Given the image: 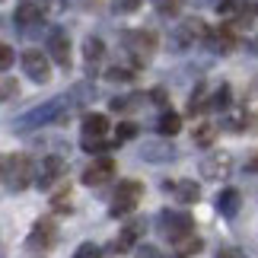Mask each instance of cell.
<instances>
[{"label": "cell", "mask_w": 258, "mask_h": 258, "mask_svg": "<svg viewBox=\"0 0 258 258\" xmlns=\"http://www.w3.org/2000/svg\"><path fill=\"white\" fill-rule=\"evenodd\" d=\"M204 108H207V89H204V86H198V89H195V96L188 99V112H191V115H201Z\"/></svg>", "instance_id": "obj_24"}, {"label": "cell", "mask_w": 258, "mask_h": 258, "mask_svg": "<svg viewBox=\"0 0 258 258\" xmlns=\"http://www.w3.org/2000/svg\"><path fill=\"white\" fill-rule=\"evenodd\" d=\"M102 54H105L102 38H86V42H83V57H86V64H89V67L102 61Z\"/></svg>", "instance_id": "obj_20"}, {"label": "cell", "mask_w": 258, "mask_h": 258, "mask_svg": "<svg viewBox=\"0 0 258 258\" xmlns=\"http://www.w3.org/2000/svg\"><path fill=\"white\" fill-rule=\"evenodd\" d=\"M137 258H156V252L150 249V245H141V249H137Z\"/></svg>", "instance_id": "obj_37"}, {"label": "cell", "mask_w": 258, "mask_h": 258, "mask_svg": "<svg viewBox=\"0 0 258 258\" xmlns=\"http://www.w3.org/2000/svg\"><path fill=\"white\" fill-rule=\"evenodd\" d=\"M0 172H4V163H0Z\"/></svg>", "instance_id": "obj_41"}, {"label": "cell", "mask_w": 258, "mask_h": 258, "mask_svg": "<svg viewBox=\"0 0 258 258\" xmlns=\"http://www.w3.org/2000/svg\"><path fill=\"white\" fill-rule=\"evenodd\" d=\"M141 156L150 163H166V160H175V147L172 144H147L141 150Z\"/></svg>", "instance_id": "obj_18"}, {"label": "cell", "mask_w": 258, "mask_h": 258, "mask_svg": "<svg viewBox=\"0 0 258 258\" xmlns=\"http://www.w3.org/2000/svg\"><path fill=\"white\" fill-rule=\"evenodd\" d=\"M172 258H188V255H172Z\"/></svg>", "instance_id": "obj_40"}, {"label": "cell", "mask_w": 258, "mask_h": 258, "mask_svg": "<svg viewBox=\"0 0 258 258\" xmlns=\"http://www.w3.org/2000/svg\"><path fill=\"white\" fill-rule=\"evenodd\" d=\"M239 204H242V195L236 191V188H223V191L217 195V211L223 217H230V220L239 214Z\"/></svg>", "instance_id": "obj_17"}, {"label": "cell", "mask_w": 258, "mask_h": 258, "mask_svg": "<svg viewBox=\"0 0 258 258\" xmlns=\"http://www.w3.org/2000/svg\"><path fill=\"white\" fill-rule=\"evenodd\" d=\"M204 42L214 54H230L236 48V32L230 26H217V29H207L204 32Z\"/></svg>", "instance_id": "obj_9"}, {"label": "cell", "mask_w": 258, "mask_h": 258, "mask_svg": "<svg viewBox=\"0 0 258 258\" xmlns=\"http://www.w3.org/2000/svg\"><path fill=\"white\" fill-rule=\"evenodd\" d=\"M74 258H102V252H99V245H93V242H83L80 249L74 252Z\"/></svg>", "instance_id": "obj_30"}, {"label": "cell", "mask_w": 258, "mask_h": 258, "mask_svg": "<svg viewBox=\"0 0 258 258\" xmlns=\"http://www.w3.org/2000/svg\"><path fill=\"white\" fill-rule=\"evenodd\" d=\"M19 93L16 80H10V77H0V102H7V99H13Z\"/></svg>", "instance_id": "obj_28"}, {"label": "cell", "mask_w": 258, "mask_h": 258, "mask_svg": "<svg viewBox=\"0 0 258 258\" xmlns=\"http://www.w3.org/2000/svg\"><path fill=\"white\" fill-rule=\"evenodd\" d=\"M217 10H220L223 16H236L239 13V4H236V0H223V4H217Z\"/></svg>", "instance_id": "obj_34"}, {"label": "cell", "mask_w": 258, "mask_h": 258, "mask_svg": "<svg viewBox=\"0 0 258 258\" xmlns=\"http://www.w3.org/2000/svg\"><path fill=\"white\" fill-rule=\"evenodd\" d=\"M112 175H115V163L108 160V156H102V160H96L89 169H83V185L89 188H99V185H105V182H112Z\"/></svg>", "instance_id": "obj_11"}, {"label": "cell", "mask_w": 258, "mask_h": 258, "mask_svg": "<svg viewBox=\"0 0 258 258\" xmlns=\"http://www.w3.org/2000/svg\"><path fill=\"white\" fill-rule=\"evenodd\" d=\"M156 127H160V134L172 137V134L182 131V118H178L175 112H163V115H160V124H156Z\"/></svg>", "instance_id": "obj_22"}, {"label": "cell", "mask_w": 258, "mask_h": 258, "mask_svg": "<svg viewBox=\"0 0 258 258\" xmlns=\"http://www.w3.org/2000/svg\"><path fill=\"white\" fill-rule=\"evenodd\" d=\"M230 93H233V89L226 86V83H220V89H217V93L211 96V105H207V108H214V112L226 108V105H230Z\"/></svg>", "instance_id": "obj_25"}, {"label": "cell", "mask_w": 258, "mask_h": 258, "mask_svg": "<svg viewBox=\"0 0 258 258\" xmlns=\"http://www.w3.org/2000/svg\"><path fill=\"white\" fill-rule=\"evenodd\" d=\"M141 236H144V223L134 220V223H127L124 230L118 233V239L112 242V249H115V252H131L134 245H141Z\"/></svg>", "instance_id": "obj_16"}, {"label": "cell", "mask_w": 258, "mask_h": 258, "mask_svg": "<svg viewBox=\"0 0 258 258\" xmlns=\"http://www.w3.org/2000/svg\"><path fill=\"white\" fill-rule=\"evenodd\" d=\"M144 195V185L137 182V178H124V182H118V191H115V204H112V217H124L131 214L137 201H141Z\"/></svg>", "instance_id": "obj_6"}, {"label": "cell", "mask_w": 258, "mask_h": 258, "mask_svg": "<svg viewBox=\"0 0 258 258\" xmlns=\"http://www.w3.org/2000/svg\"><path fill=\"white\" fill-rule=\"evenodd\" d=\"M42 16H45V4L42 0H19V7H16V26H35V23H42Z\"/></svg>", "instance_id": "obj_14"}, {"label": "cell", "mask_w": 258, "mask_h": 258, "mask_svg": "<svg viewBox=\"0 0 258 258\" xmlns=\"http://www.w3.org/2000/svg\"><path fill=\"white\" fill-rule=\"evenodd\" d=\"M204 32H207V26H204L198 16H195V19H185V23L175 29V35H172V48H178V51H182V48H188L191 42L204 38Z\"/></svg>", "instance_id": "obj_10"}, {"label": "cell", "mask_w": 258, "mask_h": 258, "mask_svg": "<svg viewBox=\"0 0 258 258\" xmlns=\"http://www.w3.org/2000/svg\"><path fill=\"white\" fill-rule=\"evenodd\" d=\"M51 204H54V211H71V188H67V191H57L51 198Z\"/></svg>", "instance_id": "obj_31"}, {"label": "cell", "mask_w": 258, "mask_h": 258, "mask_svg": "<svg viewBox=\"0 0 258 258\" xmlns=\"http://www.w3.org/2000/svg\"><path fill=\"white\" fill-rule=\"evenodd\" d=\"M108 147H115V144H105L102 137H83V150L86 153H102V150H108Z\"/></svg>", "instance_id": "obj_27"}, {"label": "cell", "mask_w": 258, "mask_h": 258, "mask_svg": "<svg viewBox=\"0 0 258 258\" xmlns=\"http://www.w3.org/2000/svg\"><path fill=\"white\" fill-rule=\"evenodd\" d=\"M156 13L160 16H178V10L185 7V0H153Z\"/></svg>", "instance_id": "obj_23"}, {"label": "cell", "mask_w": 258, "mask_h": 258, "mask_svg": "<svg viewBox=\"0 0 258 258\" xmlns=\"http://www.w3.org/2000/svg\"><path fill=\"white\" fill-rule=\"evenodd\" d=\"M217 258H245L236 245H220V252H217Z\"/></svg>", "instance_id": "obj_35"}, {"label": "cell", "mask_w": 258, "mask_h": 258, "mask_svg": "<svg viewBox=\"0 0 258 258\" xmlns=\"http://www.w3.org/2000/svg\"><path fill=\"white\" fill-rule=\"evenodd\" d=\"M198 4H220V0H198Z\"/></svg>", "instance_id": "obj_39"}, {"label": "cell", "mask_w": 258, "mask_h": 258, "mask_svg": "<svg viewBox=\"0 0 258 258\" xmlns=\"http://www.w3.org/2000/svg\"><path fill=\"white\" fill-rule=\"evenodd\" d=\"M61 175H64V160L61 156H45L42 166H38V172H35V185L38 188H51Z\"/></svg>", "instance_id": "obj_13"}, {"label": "cell", "mask_w": 258, "mask_h": 258, "mask_svg": "<svg viewBox=\"0 0 258 258\" xmlns=\"http://www.w3.org/2000/svg\"><path fill=\"white\" fill-rule=\"evenodd\" d=\"M124 48L134 54L137 64H144V61H150L153 51H156V35L150 29H131V32H124Z\"/></svg>", "instance_id": "obj_5"}, {"label": "cell", "mask_w": 258, "mask_h": 258, "mask_svg": "<svg viewBox=\"0 0 258 258\" xmlns=\"http://www.w3.org/2000/svg\"><path fill=\"white\" fill-rule=\"evenodd\" d=\"M54 242H57V223L48 220V217H42V220L32 226V233H29L26 249H29L32 258H45V255H51Z\"/></svg>", "instance_id": "obj_3"}, {"label": "cell", "mask_w": 258, "mask_h": 258, "mask_svg": "<svg viewBox=\"0 0 258 258\" xmlns=\"http://www.w3.org/2000/svg\"><path fill=\"white\" fill-rule=\"evenodd\" d=\"M108 131V118L99 115V112H89L83 118V137H102Z\"/></svg>", "instance_id": "obj_19"}, {"label": "cell", "mask_w": 258, "mask_h": 258, "mask_svg": "<svg viewBox=\"0 0 258 258\" xmlns=\"http://www.w3.org/2000/svg\"><path fill=\"white\" fill-rule=\"evenodd\" d=\"M245 169H249V172H258V153L252 156V160H249V163H245Z\"/></svg>", "instance_id": "obj_38"}, {"label": "cell", "mask_w": 258, "mask_h": 258, "mask_svg": "<svg viewBox=\"0 0 258 258\" xmlns=\"http://www.w3.org/2000/svg\"><path fill=\"white\" fill-rule=\"evenodd\" d=\"M217 141V127L211 124V121H204V124H198L195 127V147H201V150H207Z\"/></svg>", "instance_id": "obj_21"}, {"label": "cell", "mask_w": 258, "mask_h": 258, "mask_svg": "<svg viewBox=\"0 0 258 258\" xmlns=\"http://www.w3.org/2000/svg\"><path fill=\"white\" fill-rule=\"evenodd\" d=\"M195 223L188 214H178V211H163L160 214V233L166 236L169 242H185L188 236H191Z\"/></svg>", "instance_id": "obj_4"}, {"label": "cell", "mask_w": 258, "mask_h": 258, "mask_svg": "<svg viewBox=\"0 0 258 258\" xmlns=\"http://www.w3.org/2000/svg\"><path fill=\"white\" fill-rule=\"evenodd\" d=\"M134 137H137V124L134 121H121V124H118L115 144H127V141H134Z\"/></svg>", "instance_id": "obj_26"}, {"label": "cell", "mask_w": 258, "mask_h": 258, "mask_svg": "<svg viewBox=\"0 0 258 258\" xmlns=\"http://www.w3.org/2000/svg\"><path fill=\"white\" fill-rule=\"evenodd\" d=\"M71 105H74L71 96L48 99L45 105H38V108H32V112H26L23 118H19V121H16V131H32V127H42V124H48V121H61Z\"/></svg>", "instance_id": "obj_1"}, {"label": "cell", "mask_w": 258, "mask_h": 258, "mask_svg": "<svg viewBox=\"0 0 258 258\" xmlns=\"http://www.w3.org/2000/svg\"><path fill=\"white\" fill-rule=\"evenodd\" d=\"M48 54L57 67H71V35L64 29H51L48 32Z\"/></svg>", "instance_id": "obj_8"}, {"label": "cell", "mask_w": 258, "mask_h": 258, "mask_svg": "<svg viewBox=\"0 0 258 258\" xmlns=\"http://www.w3.org/2000/svg\"><path fill=\"white\" fill-rule=\"evenodd\" d=\"M230 169H233V156L226 153V150H220V153H211L207 160L201 163V172H204V178H226L230 175Z\"/></svg>", "instance_id": "obj_12"}, {"label": "cell", "mask_w": 258, "mask_h": 258, "mask_svg": "<svg viewBox=\"0 0 258 258\" xmlns=\"http://www.w3.org/2000/svg\"><path fill=\"white\" fill-rule=\"evenodd\" d=\"M163 188L169 195H175V201H182V204H195L198 198H201V188H198V182H191V178H182V182H163Z\"/></svg>", "instance_id": "obj_15"}, {"label": "cell", "mask_w": 258, "mask_h": 258, "mask_svg": "<svg viewBox=\"0 0 258 258\" xmlns=\"http://www.w3.org/2000/svg\"><path fill=\"white\" fill-rule=\"evenodd\" d=\"M105 77H108L112 83H127V80H134V74H131V71H121V67H112Z\"/></svg>", "instance_id": "obj_33"}, {"label": "cell", "mask_w": 258, "mask_h": 258, "mask_svg": "<svg viewBox=\"0 0 258 258\" xmlns=\"http://www.w3.org/2000/svg\"><path fill=\"white\" fill-rule=\"evenodd\" d=\"M0 175L7 178V188H10V191H26V188L32 185V178H35L32 160H29L26 153H13L4 163V172H0Z\"/></svg>", "instance_id": "obj_2"}, {"label": "cell", "mask_w": 258, "mask_h": 258, "mask_svg": "<svg viewBox=\"0 0 258 258\" xmlns=\"http://www.w3.org/2000/svg\"><path fill=\"white\" fill-rule=\"evenodd\" d=\"M141 7V0H112V10L115 13H134Z\"/></svg>", "instance_id": "obj_32"}, {"label": "cell", "mask_w": 258, "mask_h": 258, "mask_svg": "<svg viewBox=\"0 0 258 258\" xmlns=\"http://www.w3.org/2000/svg\"><path fill=\"white\" fill-rule=\"evenodd\" d=\"M23 71H26L29 80H35V83L51 80V64H48V57L42 51H35V48H29V51L23 54Z\"/></svg>", "instance_id": "obj_7"}, {"label": "cell", "mask_w": 258, "mask_h": 258, "mask_svg": "<svg viewBox=\"0 0 258 258\" xmlns=\"http://www.w3.org/2000/svg\"><path fill=\"white\" fill-rule=\"evenodd\" d=\"M201 249H204V242H201V239H185V255H191V252L198 255Z\"/></svg>", "instance_id": "obj_36"}, {"label": "cell", "mask_w": 258, "mask_h": 258, "mask_svg": "<svg viewBox=\"0 0 258 258\" xmlns=\"http://www.w3.org/2000/svg\"><path fill=\"white\" fill-rule=\"evenodd\" d=\"M13 48H10V45H4V42H0V74H4V71H10V67H13Z\"/></svg>", "instance_id": "obj_29"}]
</instances>
